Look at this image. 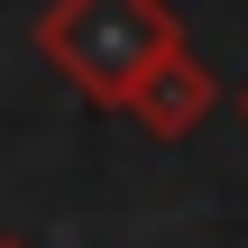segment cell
<instances>
[{"label":"cell","instance_id":"1","mask_svg":"<svg viewBox=\"0 0 248 248\" xmlns=\"http://www.w3.org/2000/svg\"><path fill=\"white\" fill-rule=\"evenodd\" d=\"M184 46L175 0H46L37 9V55L92 101V110H129V92Z\"/></svg>","mask_w":248,"mask_h":248},{"label":"cell","instance_id":"2","mask_svg":"<svg viewBox=\"0 0 248 248\" xmlns=\"http://www.w3.org/2000/svg\"><path fill=\"white\" fill-rule=\"evenodd\" d=\"M212 110H221V83H212V64H202L193 46H175V55L129 92V120H138L147 138H193Z\"/></svg>","mask_w":248,"mask_h":248},{"label":"cell","instance_id":"3","mask_svg":"<svg viewBox=\"0 0 248 248\" xmlns=\"http://www.w3.org/2000/svg\"><path fill=\"white\" fill-rule=\"evenodd\" d=\"M239 120H248V92H239Z\"/></svg>","mask_w":248,"mask_h":248},{"label":"cell","instance_id":"4","mask_svg":"<svg viewBox=\"0 0 248 248\" xmlns=\"http://www.w3.org/2000/svg\"><path fill=\"white\" fill-rule=\"evenodd\" d=\"M0 248H28V239H0Z\"/></svg>","mask_w":248,"mask_h":248}]
</instances>
